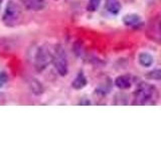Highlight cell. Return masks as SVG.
I'll return each instance as SVG.
<instances>
[{
	"mask_svg": "<svg viewBox=\"0 0 161 151\" xmlns=\"http://www.w3.org/2000/svg\"><path fill=\"white\" fill-rule=\"evenodd\" d=\"M22 19V10L17 2L9 0L5 4L2 14V21L9 27H14L20 23Z\"/></svg>",
	"mask_w": 161,
	"mask_h": 151,
	"instance_id": "6da1fadb",
	"label": "cell"
},
{
	"mask_svg": "<svg viewBox=\"0 0 161 151\" xmlns=\"http://www.w3.org/2000/svg\"><path fill=\"white\" fill-rule=\"evenodd\" d=\"M53 64L59 76H62V77L67 76L69 72L68 58L62 44H57L53 50Z\"/></svg>",
	"mask_w": 161,
	"mask_h": 151,
	"instance_id": "7a4b0ae2",
	"label": "cell"
},
{
	"mask_svg": "<svg viewBox=\"0 0 161 151\" xmlns=\"http://www.w3.org/2000/svg\"><path fill=\"white\" fill-rule=\"evenodd\" d=\"M50 63H53V52L47 44L40 45L34 55V68L37 72H42L47 69Z\"/></svg>",
	"mask_w": 161,
	"mask_h": 151,
	"instance_id": "3957f363",
	"label": "cell"
},
{
	"mask_svg": "<svg viewBox=\"0 0 161 151\" xmlns=\"http://www.w3.org/2000/svg\"><path fill=\"white\" fill-rule=\"evenodd\" d=\"M154 95V87L147 83H141L134 94V105H146L150 102Z\"/></svg>",
	"mask_w": 161,
	"mask_h": 151,
	"instance_id": "277c9868",
	"label": "cell"
},
{
	"mask_svg": "<svg viewBox=\"0 0 161 151\" xmlns=\"http://www.w3.org/2000/svg\"><path fill=\"white\" fill-rule=\"evenodd\" d=\"M146 33L153 42L161 43V16L154 17L151 21H149Z\"/></svg>",
	"mask_w": 161,
	"mask_h": 151,
	"instance_id": "5b68a950",
	"label": "cell"
},
{
	"mask_svg": "<svg viewBox=\"0 0 161 151\" xmlns=\"http://www.w3.org/2000/svg\"><path fill=\"white\" fill-rule=\"evenodd\" d=\"M23 6L30 11H40L47 7V0H19Z\"/></svg>",
	"mask_w": 161,
	"mask_h": 151,
	"instance_id": "8992f818",
	"label": "cell"
},
{
	"mask_svg": "<svg viewBox=\"0 0 161 151\" xmlns=\"http://www.w3.org/2000/svg\"><path fill=\"white\" fill-rule=\"evenodd\" d=\"M122 22L128 27H136L141 24V16L137 13H128L123 16Z\"/></svg>",
	"mask_w": 161,
	"mask_h": 151,
	"instance_id": "52a82bcc",
	"label": "cell"
},
{
	"mask_svg": "<svg viewBox=\"0 0 161 151\" xmlns=\"http://www.w3.org/2000/svg\"><path fill=\"white\" fill-rule=\"evenodd\" d=\"M138 63L143 68H150L154 64V57L148 52H141L138 54Z\"/></svg>",
	"mask_w": 161,
	"mask_h": 151,
	"instance_id": "ba28073f",
	"label": "cell"
},
{
	"mask_svg": "<svg viewBox=\"0 0 161 151\" xmlns=\"http://www.w3.org/2000/svg\"><path fill=\"white\" fill-rule=\"evenodd\" d=\"M106 9L112 15H118L122 9L119 0H106Z\"/></svg>",
	"mask_w": 161,
	"mask_h": 151,
	"instance_id": "9c48e42d",
	"label": "cell"
},
{
	"mask_svg": "<svg viewBox=\"0 0 161 151\" xmlns=\"http://www.w3.org/2000/svg\"><path fill=\"white\" fill-rule=\"evenodd\" d=\"M115 86L117 87L118 89H121V90H126V89H129L131 87V79L129 76H119L115 79Z\"/></svg>",
	"mask_w": 161,
	"mask_h": 151,
	"instance_id": "30bf717a",
	"label": "cell"
},
{
	"mask_svg": "<svg viewBox=\"0 0 161 151\" xmlns=\"http://www.w3.org/2000/svg\"><path fill=\"white\" fill-rule=\"evenodd\" d=\"M88 84V81H87V78H86V76L83 72H80L77 77H75L72 83V87L75 90H80L85 88L86 86Z\"/></svg>",
	"mask_w": 161,
	"mask_h": 151,
	"instance_id": "8fae6325",
	"label": "cell"
},
{
	"mask_svg": "<svg viewBox=\"0 0 161 151\" xmlns=\"http://www.w3.org/2000/svg\"><path fill=\"white\" fill-rule=\"evenodd\" d=\"M29 86H30V88H31V91L35 95H40V94L43 93L42 86L37 80L31 79V81H30V83H29Z\"/></svg>",
	"mask_w": 161,
	"mask_h": 151,
	"instance_id": "7c38bea8",
	"label": "cell"
},
{
	"mask_svg": "<svg viewBox=\"0 0 161 151\" xmlns=\"http://www.w3.org/2000/svg\"><path fill=\"white\" fill-rule=\"evenodd\" d=\"M146 78L152 81H161V68L150 70V72L146 75Z\"/></svg>",
	"mask_w": 161,
	"mask_h": 151,
	"instance_id": "4fadbf2b",
	"label": "cell"
},
{
	"mask_svg": "<svg viewBox=\"0 0 161 151\" xmlns=\"http://www.w3.org/2000/svg\"><path fill=\"white\" fill-rule=\"evenodd\" d=\"M101 1H102V0H89L88 5H87V10L90 12L97 11L101 4Z\"/></svg>",
	"mask_w": 161,
	"mask_h": 151,
	"instance_id": "5bb4252c",
	"label": "cell"
},
{
	"mask_svg": "<svg viewBox=\"0 0 161 151\" xmlns=\"http://www.w3.org/2000/svg\"><path fill=\"white\" fill-rule=\"evenodd\" d=\"M8 82V76L5 72H2L0 70V88H2L3 86L6 85V83Z\"/></svg>",
	"mask_w": 161,
	"mask_h": 151,
	"instance_id": "9a60e30c",
	"label": "cell"
},
{
	"mask_svg": "<svg viewBox=\"0 0 161 151\" xmlns=\"http://www.w3.org/2000/svg\"><path fill=\"white\" fill-rule=\"evenodd\" d=\"M79 105H91V102L89 101V99H87V98H84V99H82V101L79 103Z\"/></svg>",
	"mask_w": 161,
	"mask_h": 151,
	"instance_id": "2e32d148",
	"label": "cell"
},
{
	"mask_svg": "<svg viewBox=\"0 0 161 151\" xmlns=\"http://www.w3.org/2000/svg\"><path fill=\"white\" fill-rule=\"evenodd\" d=\"M2 1H3V0H0V6H1V4H2Z\"/></svg>",
	"mask_w": 161,
	"mask_h": 151,
	"instance_id": "e0dca14e",
	"label": "cell"
},
{
	"mask_svg": "<svg viewBox=\"0 0 161 151\" xmlns=\"http://www.w3.org/2000/svg\"><path fill=\"white\" fill-rule=\"evenodd\" d=\"M0 100H1V95H0Z\"/></svg>",
	"mask_w": 161,
	"mask_h": 151,
	"instance_id": "ac0fdd59",
	"label": "cell"
}]
</instances>
